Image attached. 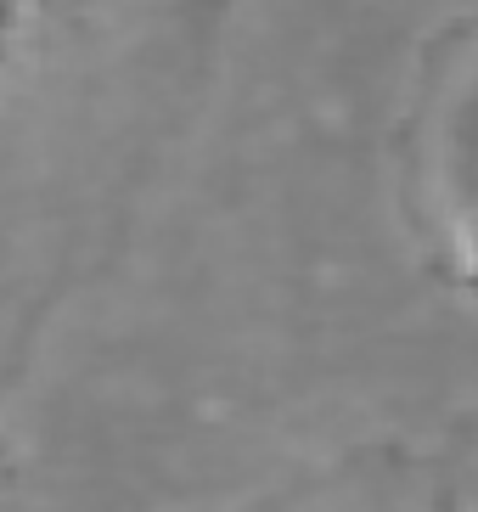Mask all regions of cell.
<instances>
[{"label": "cell", "instance_id": "cell-1", "mask_svg": "<svg viewBox=\"0 0 478 512\" xmlns=\"http://www.w3.org/2000/svg\"><path fill=\"white\" fill-rule=\"evenodd\" d=\"M450 181L478 220V74L467 79V91L450 107Z\"/></svg>", "mask_w": 478, "mask_h": 512}, {"label": "cell", "instance_id": "cell-2", "mask_svg": "<svg viewBox=\"0 0 478 512\" xmlns=\"http://www.w3.org/2000/svg\"><path fill=\"white\" fill-rule=\"evenodd\" d=\"M40 12H45V0H0V91H6L12 68L23 62V51H29L34 29H40Z\"/></svg>", "mask_w": 478, "mask_h": 512}]
</instances>
